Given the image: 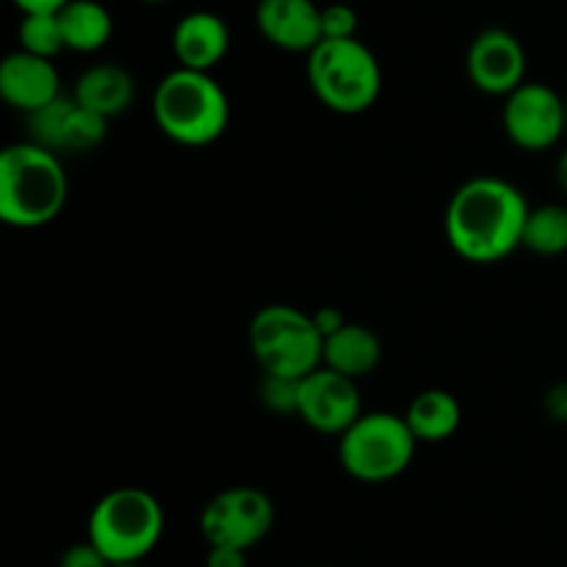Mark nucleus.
Segmentation results:
<instances>
[{
  "label": "nucleus",
  "mask_w": 567,
  "mask_h": 567,
  "mask_svg": "<svg viewBox=\"0 0 567 567\" xmlns=\"http://www.w3.org/2000/svg\"><path fill=\"white\" fill-rule=\"evenodd\" d=\"M529 210V199L515 183L498 175L468 177L449 197L443 210V236L465 264H502L524 249Z\"/></svg>",
  "instance_id": "1"
},
{
  "label": "nucleus",
  "mask_w": 567,
  "mask_h": 567,
  "mask_svg": "<svg viewBox=\"0 0 567 567\" xmlns=\"http://www.w3.org/2000/svg\"><path fill=\"white\" fill-rule=\"evenodd\" d=\"M70 197L61 155L42 144L14 142L0 153V221L17 230L50 225Z\"/></svg>",
  "instance_id": "2"
},
{
  "label": "nucleus",
  "mask_w": 567,
  "mask_h": 567,
  "mask_svg": "<svg viewBox=\"0 0 567 567\" xmlns=\"http://www.w3.org/2000/svg\"><path fill=\"white\" fill-rule=\"evenodd\" d=\"M153 120L183 147H208L230 125V97L210 72L175 66L153 92Z\"/></svg>",
  "instance_id": "3"
},
{
  "label": "nucleus",
  "mask_w": 567,
  "mask_h": 567,
  "mask_svg": "<svg viewBox=\"0 0 567 567\" xmlns=\"http://www.w3.org/2000/svg\"><path fill=\"white\" fill-rule=\"evenodd\" d=\"M308 83L324 109L354 116L380 100L382 66L374 50L358 37L321 39L308 53Z\"/></svg>",
  "instance_id": "4"
},
{
  "label": "nucleus",
  "mask_w": 567,
  "mask_h": 567,
  "mask_svg": "<svg viewBox=\"0 0 567 567\" xmlns=\"http://www.w3.org/2000/svg\"><path fill=\"white\" fill-rule=\"evenodd\" d=\"M166 515L158 498L144 487H116L94 504L89 540L111 565L142 563L164 537Z\"/></svg>",
  "instance_id": "5"
},
{
  "label": "nucleus",
  "mask_w": 567,
  "mask_h": 567,
  "mask_svg": "<svg viewBox=\"0 0 567 567\" xmlns=\"http://www.w3.org/2000/svg\"><path fill=\"white\" fill-rule=\"evenodd\" d=\"M419 446L404 415L391 410H363L360 419L338 435V460L354 482L382 485L410 468Z\"/></svg>",
  "instance_id": "6"
},
{
  "label": "nucleus",
  "mask_w": 567,
  "mask_h": 567,
  "mask_svg": "<svg viewBox=\"0 0 567 567\" xmlns=\"http://www.w3.org/2000/svg\"><path fill=\"white\" fill-rule=\"evenodd\" d=\"M249 349L264 374L302 380L321 365L324 336L313 313L297 305L275 302L260 308L249 321Z\"/></svg>",
  "instance_id": "7"
},
{
  "label": "nucleus",
  "mask_w": 567,
  "mask_h": 567,
  "mask_svg": "<svg viewBox=\"0 0 567 567\" xmlns=\"http://www.w3.org/2000/svg\"><path fill=\"white\" fill-rule=\"evenodd\" d=\"M502 100V127L515 147L526 153H546L563 142L567 133V103L557 89L526 78Z\"/></svg>",
  "instance_id": "8"
},
{
  "label": "nucleus",
  "mask_w": 567,
  "mask_h": 567,
  "mask_svg": "<svg viewBox=\"0 0 567 567\" xmlns=\"http://www.w3.org/2000/svg\"><path fill=\"white\" fill-rule=\"evenodd\" d=\"M275 526V504L249 485L225 487L199 513V532L208 546H233L249 551Z\"/></svg>",
  "instance_id": "9"
},
{
  "label": "nucleus",
  "mask_w": 567,
  "mask_h": 567,
  "mask_svg": "<svg viewBox=\"0 0 567 567\" xmlns=\"http://www.w3.org/2000/svg\"><path fill=\"white\" fill-rule=\"evenodd\" d=\"M363 413L358 380L319 365L308 377L299 380V413L302 424H308L321 435H341Z\"/></svg>",
  "instance_id": "10"
},
{
  "label": "nucleus",
  "mask_w": 567,
  "mask_h": 567,
  "mask_svg": "<svg viewBox=\"0 0 567 567\" xmlns=\"http://www.w3.org/2000/svg\"><path fill=\"white\" fill-rule=\"evenodd\" d=\"M465 72L482 94L507 97L526 81L524 44L507 28H485L465 50Z\"/></svg>",
  "instance_id": "11"
},
{
  "label": "nucleus",
  "mask_w": 567,
  "mask_h": 567,
  "mask_svg": "<svg viewBox=\"0 0 567 567\" xmlns=\"http://www.w3.org/2000/svg\"><path fill=\"white\" fill-rule=\"evenodd\" d=\"M258 33L286 53L308 55L321 42V6L316 0H258Z\"/></svg>",
  "instance_id": "12"
},
{
  "label": "nucleus",
  "mask_w": 567,
  "mask_h": 567,
  "mask_svg": "<svg viewBox=\"0 0 567 567\" xmlns=\"http://www.w3.org/2000/svg\"><path fill=\"white\" fill-rule=\"evenodd\" d=\"M0 97L25 116L61 97V78L53 59L20 48L6 55L0 61Z\"/></svg>",
  "instance_id": "13"
},
{
  "label": "nucleus",
  "mask_w": 567,
  "mask_h": 567,
  "mask_svg": "<svg viewBox=\"0 0 567 567\" xmlns=\"http://www.w3.org/2000/svg\"><path fill=\"white\" fill-rule=\"evenodd\" d=\"M230 25L216 11H188L172 28V53L177 66L214 72L230 53Z\"/></svg>",
  "instance_id": "14"
},
{
  "label": "nucleus",
  "mask_w": 567,
  "mask_h": 567,
  "mask_svg": "<svg viewBox=\"0 0 567 567\" xmlns=\"http://www.w3.org/2000/svg\"><path fill=\"white\" fill-rule=\"evenodd\" d=\"M72 97L89 111H97L105 120L125 114L136 100V81L131 72L114 61H100L86 66L72 86Z\"/></svg>",
  "instance_id": "15"
},
{
  "label": "nucleus",
  "mask_w": 567,
  "mask_h": 567,
  "mask_svg": "<svg viewBox=\"0 0 567 567\" xmlns=\"http://www.w3.org/2000/svg\"><path fill=\"white\" fill-rule=\"evenodd\" d=\"M382 363V341L371 327L347 321L338 327L332 336L324 338V352H321V365L352 380H363L371 371L380 369Z\"/></svg>",
  "instance_id": "16"
},
{
  "label": "nucleus",
  "mask_w": 567,
  "mask_h": 567,
  "mask_svg": "<svg viewBox=\"0 0 567 567\" xmlns=\"http://www.w3.org/2000/svg\"><path fill=\"white\" fill-rule=\"evenodd\" d=\"M404 421H408L415 441L435 446V443H443L457 435V430L463 426V404H460V399L452 391L426 388V391L415 393L413 402L408 404Z\"/></svg>",
  "instance_id": "17"
},
{
  "label": "nucleus",
  "mask_w": 567,
  "mask_h": 567,
  "mask_svg": "<svg viewBox=\"0 0 567 567\" xmlns=\"http://www.w3.org/2000/svg\"><path fill=\"white\" fill-rule=\"evenodd\" d=\"M59 20L72 53H97L114 33V17L100 0H70L59 9Z\"/></svg>",
  "instance_id": "18"
},
{
  "label": "nucleus",
  "mask_w": 567,
  "mask_h": 567,
  "mask_svg": "<svg viewBox=\"0 0 567 567\" xmlns=\"http://www.w3.org/2000/svg\"><path fill=\"white\" fill-rule=\"evenodd\" d=\"M524 249L537 258H559L567 252V205H535L526 216Z\"/></svg>",
  "instance_id": "19"
},
{
  "label": "nucleus",
  "mask_w": 567,
  "mask_h": 567,
  "mask_svg": "<svg viewBox=\"0 0 567 567\" xmlns=\"http://www.w3.org/2000/svg\"><path fill=\"white\" fill-rule=\"evenodd\" d=\"M17 42H20V50H25V53L55 59L61 50H66L59 11H31V14H22L20 25H17Z\"/></svg>",
  "instance_id": "20"
},
{
  "label": "nucleus",
  "mask_w": 567,
  "mask_h": 567,
  "mask_svg": "<svg viewBox=\"0 0 567 567\" xmlns=\"http://www.w3.org/2000/svg\"><path fill=\"white\" fill-rule=\"evenodd\" d=\"M72 111V94L70 97H55L53 103L42 105L39 111L28 114V138L42 147L53 150V153H64V131L66 120H70Z\"/></svg>",
  "instance_id": "21"
},
{
  "label": "nucleus",
  "mask_w": 567,
  "mask_h": 567,
  "mask_svg": "<svg viewBox=\"0 0 567 567\" xmlns=\"http://www.w3.org/2000/svg\"><path fill=\"white\" fill-rule=\"evenodd\" d=\"M109 122L97 111H89L72 97V111L70 120H66L64 131V153H89V150H97L100 144L109 136Z\"/></svg>",
  "instance_id": "22"
},
{
  "label": "nucleus",
  "mask_w": 567,
  "mask_h": 567,
  "mask_svg": "<svg viewBox=\"0 0 567 567\" xmlns=\"http://www.w3.org/2000/svg\"><path fill=\"white\" fill-rule=\"evenodd\" d=\"M260 402L275 415H297L299 380L280 374H264V382H260Z\"/></svg>",
  "instance_id": "23"
},
{
  "label": "nucleus",
  "mask_w": 567,
  "mask_h": 567,
  "mask_svg": "<svg viewBox=\"0 0 567 567\" xmlns=\"http://www.w3.org/2000/svg\"><path fill=\"white\" fill-rule=\"evenodd\" d=\"M358 11L349 3L321 6V37L324 39H352L358 37Z\"/></svg>",
  "instance_id": "24"
},
{
  "label": "nucleus",
  "mask_w": 567,
  "mask_h": 567,
  "mask_svg": "<svg viewBox=\"0 0 567 567\" xmlns=\"http://www.w3.org/2000/svg\"><path fill=\"white\" fill-rule=\"evenodd\" d=\"M59 567H111L109 557L86 537V543H75L61 554Z\"/></svg>",
  "instance_id": "25"
},
{
  "label": "nucleus",
  "mask_w": 567,
  "mask_h": 567,
  "mask_svg": "<svg viewBox=\"0 0 567 567\" xmlns=\"http://www.w3.org/2000/svg\"><path fill=\"white\" fill-rule=\"evenodd\" d=\"M543 410L554 424H567V380L554 382L543 396Z\"/></svg>",
  "instance_id": "26"
},
{
  "label": "nucleus",
  "mask_w": 567,
  "mask_h": 567,
  "mask_svg": "<svg viewBox=\"0 0 567 567\" xmlns=\"http://www.w3.org/2000/svg\"><path fill=\"white\" fill-rule=\"evenodd\" d=\"M208 559L205 567H247V551L233 546H208Z\"/></svg>",
  "instance_id": "27"
},
{
  "label": "nucleus",
  "mask_w": 567,
  "mask_h": 567,
  "mask_svg": "<svg viewBox=\"0 0 567 567\" xmlns=\"http://www.w3.org/2000/svg\"><path fill=\"white\" fill-rule=\"evenodd\" d=\"M313 321H316V327H319L321 336L327 338V336H332L338 327L347 324V316H343L338 308H316L313 310Z\"/></svg>",
  "instance_id": "28"
},
{
  "label": "nucleus",
  "mask_w": 567,
  "mask_h": 567,
  "mask_svg": "<svg viewBox=\"0 0 567 567\" xmlns=\"http://www.w3.org/2000/svg\"><path fill=\"white\" fill-rule=\"evenodd\" d=\"M20 9V14H31V11H59L70 0H11Z\"/></svg>",
  "instance_id": "29"
},
{
  "label": "nucleus",
  "mask_w": 567,
  "mask_h": 567,
  "mask_svg": "<svg viewBox=\"0 0 567 567\" xmlns=\"http://www.w3.org/2000/svg\"><path fill=\"white\" fill-rule=\"evenodd\" d=\"M554 177H557L559 192L567 197V147H563V153L557 155V169H554Z\"/></svg>",
  "instance_id": "30"
},
{
  "label": "nucleus",
  "mask_w": 567,
  "mask_h": 567,
  "mask_svg": "<svg viewBox=\"0 0 567 567\" xmlns=\"http://www.w3.org/2000/svg\"><path fill=\"white\" fill-rule=\"evenodd\" d=\"M111 567H142L138 563H120V565H111Z\"/></svg>",
  "instance_id": "31"
},
{
  "label": "nucleus",
  "mask_w": 567,
  "mask_h": 567,
  "mask_svg": "<svg viewBox=\"0 0 567 567\" xmlns=\"http://www.w3.org/2000/svg\"><path fill=\"white\" fill-rule=\"evenodd\" d=\"M142 3H166V0H142Z\"/></svg>",
  "instance_id": "32"
},
{
  "label": "nucleus",
  "mask_w": 567,
  "mask_h": 567,
  "mask_svg": "<svg viewBox=\"0 0 567 567\" xmlns=\"http://www.w3.org/2000/svg\"><path fill=\"white\" fill-rule=\"evenodd\" d=\"M565 103H567V94H565Z\"/></svg>",
  "instance_id": "33"
}]
</instances>
